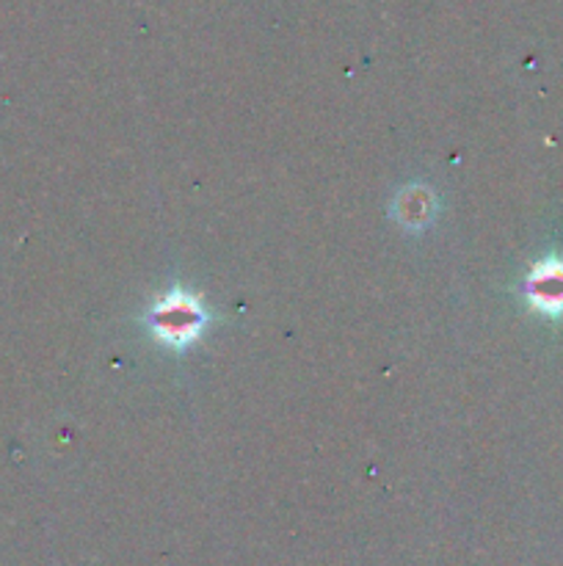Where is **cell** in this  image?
Instances as JSON below:
<instances>
[{"mask_svg":"<svg viewBox=\"0 0 563 566\" xmlns=\"http://www.w3.org/2000/svg\"><path fill=\"white\" fill-rule=\"evenodd\" d=\"M208 318L210 315L202 307V298L182 291V287H171L163 296L155 298L152 310L147 315V324L160 346L185 352L188 346H193L202 337Z\"/></svg>","mask_w":563,"mask_h":566,"instance_id":"obj_1","label":"cell"},{"mask_svg":"<svg viewBox=\"0 0 563 566\" xmlns=\"http://www.w3.org/2000/svg\"><path fill=\"white\" fill-rule=\"evenodd\" d=\"M528 298L541 313H561L563 310V263L546 260L528 276Z\"/></svg>","mask_w":563,"mask_h":566,"instance_id":"obj_2","label":"cell"}]
</instances>
